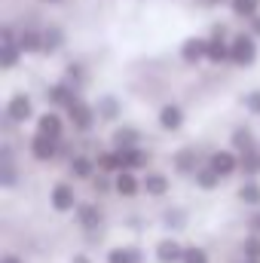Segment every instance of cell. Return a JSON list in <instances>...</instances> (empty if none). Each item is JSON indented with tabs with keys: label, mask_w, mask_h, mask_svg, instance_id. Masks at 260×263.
I'll use <instances>...</instances> for the list:
<instances>
[{
	"label": "cell",
	"mask_w": 260,
	"mask_h": 263,
	"mask_svg": "<svg viewBox=\"0 0 260 263\" xmlns=\"http://www.w3.org/2000/svg\"><path fill=\"white\" fill-rule=\"evenodd\" d=\"M248 263H260V260H248Z\"/></svg>",
	"instance_id": "40"
},
{
	"label": "cell",
	"mask_w": 260,
	"mask_h": 263,
	"mask_svg": "<svg viewBox=\"0 0 260 263\" xmlns=\"http://www.w3.org/2000/svg\"><path fill=\"white\" fill-rule=\"evenodd\" d=\"M62 43H65V34H62L59 28H49V31H43V52H55Z\"/></svg>",
	"instance_id": "25"
},
{
	"label": "cell",
	"mask_w": 260,
	"mask_h": 263,
	"mask_svg": "<svg viewBox=\"0 0 260 263\" xmlns=\"http://www.w3.org/2000/svg\"><path fill=\"white\" fill-rule=\"evenodd\" d=\"M254 227H257V230H260V217H257V223H254Z\"/></svg>",
	"instance_id": "39"
},
{
	"label": "cell",
	"mask_w": 260,
	"mask_h": 263,
	"mask_svg": "<svg viewBox=\"0 0 260 263\" xmlns=\"http://www.w3.org/2000/svg\"><path fill=\"white\" fill-rule=\"evenodd\" d=\"M6 117L12 123H25L31 117V98L28 95H12V101L6 104Z\"/></svg>",
	"instance_id": "6"
},
{
	"label": "cell",
	"mask_w": 260,
	"mask_h": 263,
	"mask_svg": "<svg viewBox=\"0 0 260 263\" xmlns=\"http://www.w3.org/2000/svg\"><path fill=\"white\" fill-rule=\"evenodd\" d=\"M230 62H236V65L248 67L257 62V46H254V40L248 37V34H239L233 43H230Z\"/></svg>",
	"instance_id": "1"
},
{
	"label": "cell",
	"mask_w": 260,
	"mask_h": 263,
	"mask_svg": "<svg viewBox=\"0 0 260 263\" xmlns=\"http://www.w3.org/2000/svg\"><path fill=\"white\" fill-rule=\"evenodd\" d=\"M73 205H77L73 187H70V184H59V187L52 190V208H55V211H70Z\"/></svg>",
	"instance_id": "8"
},
{
	"label": "cell",
	"mask_w": 260,
	"mask_h": 263,
	"mask_svg": "<svg viewBox=\"0 0 260 263\" xmlns=\"http://www.w3.org/2000/svg\"><path fill=\"white\" fill-rule=\"evenodd\" d=\"M181 123H184V110H181L178 104H165V107L159 110V126L165 132L181 129Z\"/></svg>",
	"instance_id": "9"
},
{
	"label": "cell",
	"mask_w": 260,
	"mask_h": 263,
	"mask_svg": "<svg viewBox=\"0 0 260 263\" xmlns=\"http://www.w3.org/2000/svg\"><path fill=\"white\" fill-rule=\"evenodd\" d=\"M25 49L12 40V43H3V67L9 70V67H15V62H18V55H22Z\"/></svg>",
	"instance_id": "29"
},
{
	"label": "cell",
	"mask_w": 260,
	"mask_h": 263,
	"mask_svg": "<svg viewBox=\"0 0 260 263\" xmlns=\"http://www.w3.org/2000/svg\"><path fill=\"white\" fill-rule=\"evenodd\" d=\"M233 147H236L239 153L254 150V135H251L248 129H236V132H233Z\"/></svg>",
	"instance_id": "24"
},
{
	"label": "cell",
	"mask_w": 260,
	"mask_h": 263,
	"mask_svg": "<svg viewBox=\"0 0 260 263\" xmlns=\"http://www.w3.org/2000/svg\"><path fill=\"white\" fill-rule=\"evenodd\" d=\"M156 260H159V263H178V260H184V248H181L175 239H162V242L156 245Z\"/></svg>",
	"instance_id": "7"
},
{
	"label": "cell",
	"mask_w": 260,
	"mask_h": 263,
	"mask_svg": "<svg viewBox=\"0 0 260 263\" xmlns=\"http://www.w3.org/2000/svg\"><path fill=\"white\" fill-rule=\"evenodd\" d=\"M257 3L260 0H230L233 12H236V15H245V18H254V15H257Z\"/></svg>",
	"instance_id": "26"
},
{
	"label": "cell",
	"mask_w": 260,
	"mask_h": 263,
	"mask_svg": "<svg viewBox=\"0 0 260 263\" xmlns=\"http://www.w3.org/2000/svg\"><path fill=\"white\" fill-rule=\"evenodd\" d=\"M70 172H73L77 178H92V175H95V165H92V159H89V156H73Z\"/></svg>",
	"instance_id": "23"
},
{
	"label": "cell",
	"mask_w": 260,
	"mask_h": 263,
	"mask_svg": "<svg viewBox=\"0 0 260 263\" xmlns=\"http://www.w3.org/2000/svg\"><path fill=\"white\" fill-rule=\"evenodd\" d=\"M107 263H141V251L138 248H114L107 254Z\"/></svg>",
	"instance_id": "20"
},
{
	"label": "cell",
	"mask_w": 260,
	"mask_h": 263,
	"mask_svg": "<svg viewBox=\"0 0 260 263\" xmlns=\"http://www.w3.org/2000/svg\"><path fill=\"white\" fill-rule=\"evenodd\" d=\"M208 165H211L220 178H227V175H233V172L239 168V156H236V153H230V150H217V153H211Z\"/></svg>",
	"instance_id": "4"
},
{
	"label": "cell",
	"mask_w": 260,
	"mask_h": 263,
	"mask_svg": "<svg viewBox=\"0 0 260 263\" xmlns=\"http://www.w3.org/2000/svg\"><path fill=\"white\" fill-rule=\"evenodd\" d=\"M193 175H196V184H199L202 190H214V187H217V181H220V175H217L211 165H208V168H196Z\"/></svg>",
	"instance_id": "21"
},
{
	"label": "cell",
	"mask_w": 260,
	"mask_h": 263,
	"mask_svg": "<svg viewBox=\"0 0 260 263\" xmlns=\"http://www.w3.org/2000/svg\"><path fill=\"white\" fill-rule=\"evenodd\" d=\"M117 114H120V101L117 98H101V104H98V117H104V120H117Z\"/></svg>",
	"instance_id": "30"
},
{
	"label": "cell",
	"mask_w": 260,
	"mask_h": 263,
	"mask_svg": "<svg viewBox=\"0 0 260 263\" xmlns=\"http://www.w3.org/2000/svg\"><path fill=\"white\" fill-rule=\"evenodd\" d=\"M55 150H59V138L43 135V132H37V135H34V141H31V153H34V159L46 162V159H52V156H55Z\"/></svg>",
	"instance_id": "3"
},
{
	"label": "cell",
	"mask_w": 260,
	"mask_h": 263,
	"mask_svg": "<svg viewBox=\"0 0 260 263\" xmlns=\"http://www.w3.org/2000/svg\"><path fill=\"white\" fill-rule=\"evenodd\" d=\"M67 114H70V123H73L80 132H89L92 129V123H95L92 107H89L86 101H80V98H73V101L67 104Z\"/></svg>",
	"instance_id": "2"
},
{
	"label": "cell",
	"mask_w": 260,
	"mask_h": 263,
	"mask_svg": "<svg viewBox=\"0 0 260 263\" xmlns=\"http://www.w3.org/2000/svg\"><path fill=\"white\" fill-rule=\"evenodd\" d=\"M138 138H141L138 129H117L114 132V144H117V147H135Z\"/></svg>",
	"instance_id": "28"
},
{
	"label": "cell",
	"mask_w": 260,
	"mask_h": 263,
	"mask_svg": "<svg viewBox=\"0 0 260 263\" xmlns=\"http://www.w3.org/2000/svg\"><path fill=\"white\" fill-rule=\"evenodd\" d=\"M0 263H22V260H18L15 254H6V257H3V260H0Z\"/></svg>",
	"instance_id": "37"
},
{
	"label": "cell",
	"mask_w": 260,
	"mask_h": 263,
	"mask_svg": "<svg viewBox=\"0 0 260 263\" xmlns=\"http://www.w3.org/2000/svg\"><path fill=\"white\" fill-rule=\"evenodd\" d=\"M239 199H242L245 205H260V184L245 181V184H242V190H239Z\"/></svg>",
	"instance_id": "27"
},
{
	"label": "cell",
	"mask_w": 260,
	"mask_h": 263,
	"mask_svg": "<svg viewBox=\"0 0 260 263\" xmlns=\"http://www.w3.org/2000/svg\"><path fill=\"white\" fill-rule=\"evenodd\" d=\"M62 129H65V123H62V117H59V114H43V117L37 120V132H43V135L62 138Z\"/></svg>",
	"instance_id": "14"
},
{
	"label": "cell",
	"mask_w": 260,
	"mask_h": 263,
	"mask_svg": "<svg viewBox=\"0 0 260 263\" xmlns=\"http://www.w3.org/2000/svg\"><path fill=\"white\" fill-rule=\"evenodd\" d=\"M49 101L59 104V107H67L73 101V83H59L52 92H49Z\"/></svg>",
	"instance_id": "18"
},
{
	"label": "cell",
	"mask_w": 260,
	"mask_h": 263,
	"mask_svg": "<svg viewBox=\"0 0 260 263\" xmlns=\"http://www.w3.org/2000/svg\"><path fill=\"white\" fill-rule=\"evenodd\" d=\"M18 46H22L25 52H43V34H37V31H22Z\"/></svg>",
	"instance_id": "19"
},
{
	"label": "cell",
	"mask_w": 260,
	"mask_h": 263,
	"mask_svg": "<svg viewBox=\"0 0 260 263\" xmlns=\"http://www.w3.org/2000/svg\"><path fill=\"white\" fill-rule=\"evenodd\" d=\"M239 168H242L248 178L260 175V153H257V150H245V153L239 156Z\"/></svg>",
	"instance_id": "17"
},
{
	"label": "cell",
	"mask_w": 260,
	"mask_h": 263,
	"mask_svg": "<svg viewBox=\"0 0 260 263\" xmlns=\"http://www.w3.org/2000/svg\"><path fill=\"white\" fill-rule=\"evenodd\" d=\"M184 263H208V257H205L202 248H187L184 251Z\"/></svg>",
	"instance_id": "32"
},
{
	"label": "cell",
	"mask_w": 260,
	"mask_h": 263,
	"mask_svg": "<svg viewBox=\"0 0 260 263\" xmlns=\"http://www.w3.org/2000/svg\"><path fill=\"white\" fill-rule=\"evenodd\" d=\"M114 187H117V193H120V196H135L144 184L132 175V168H120V175H117V184H114Z\"/></svg>",
	"instance_id": "10"
},
{
	"label": "cell",
	"mask_w": 260,
	"mask_h": 263,
	"mask_svg": "<svg viewBox=\"0 0 260 263\" xmlns=\"http://www.w3.org/2000/svg\"><path fill=\"white\" fill-rule=\"evenodd\" d=\"M67 77L80 80V77H83V67H80V65H70V67H67Z\"/></svg>",
	"instance_id": "35"
},
{
	"label": "cell",
	"mask_w": 260,
	"mask_h": 263,
	"mask_svg": "<svg viewBox=\"0 0 260 263\" xmlns=\"http://www.w3.org/2000/svg\"><path fill=\"white\" fill-rule=\"evenodd\" d=\"M120 150H123V165L126 168H144L150 162V156L144 150H138V144L135 147H120Z\"/></svg>",
	"instance_id": "15"
},
{
	"label": "cell",
	"mask_w": 260,
	"mask_h": 263,
	"mask_svg": "<svg viewBox=\"0 0 260 263\" xmlns=\"http://www.w3.org/2000/svg\"><path fill=\"white\" fill-rule=\"evenodd\" d=\"M73 263H89L86 257H73Z\"/></svg>",
	"instance_id": "38"
},
{
	"label": "cell",
	"mask_w": 260,
	"mask_h": 263,
	"mask_svg": "<svg viewBox=\"0 0 260 263\" xmlns=\"http://www.w3.org/2000/svg\"><path fill=\"white\" fill-rule=\"evenodd\" d=\"M98 165H101L104 172H117V168H126V165H123V150L117 147L114 153H101V156H98Z\"/></svg>",
	"instance_id": "22"
},
{
	"label": "cell",
	"mask_w": 260,
	"mask_h": 263,
	"mask_svg": "<svg viewBox=\"0 0 260 263\" xmlns=\"http://www.w3.org/2000/svg\"><path fill=\"white\" fill-rule=\"evenodd\" d=\"M245 257L248 260H260V236L245 239Z\"/></svg>",
	"instance_id": "31"
},
{
	"label": "cell",
	"mask_w": 260,
	"mask_h": 263,
	"mask_svg": "<svg viewBox=\"0 0 260 263\" xmlns=\"http://www.w3.org/2000/svg\"><path fill=\"white\" fill-rule=\"evenodd\" d=\"M141 184H144L147 196H165V193H169V178H165V175H159V172H150Z\"/></svg>",
	"instance_id": "12"
},
{
	"label": "cell",
	"mask_w": 260,
	"mask_h": 263,
	"mask_svg": "<svg viewBox=\"0 0 260 263\" xmlns=\"http://www.w3.org/2000/svg\"><path fill=\"white\" fill-rule=\"evenodd\" d=\"M181 59H184L187 65H196V62L208 59V40H199V37L184 40V46H181Z\"/></svg>",
	"instance_id": "5"
},
{
	"label": "cell",
	"mask_w": 260,
	"mask_h": 263,
	"mask_svg": "<svg viewBox=\"0 0 260 263\" xmlns=\"http://www.w3.org/2000/svg\"><path fill=\"white\" fill-rule=\"evenodd\" d=\"M77 220H80L86 230L98 227V223H101V211H98V205H92V202H83V205H77Z\"/></svg>",
	"instance_id": "13"
},
{
	"label": "cell",
	"mask_w": 260,
	"mask_h": 263,
	"mask_svg": "<svg viewBox=\"0 0 260 263\" xmlns=\"http://www.w3.org/2000/svg\"><path fill=\"white\" fill-rule=\"evenodd\" d=\"M208 62L220 65V62H230V46L224 43V34H214L208 40Z\"/></svg>",
	"instance_id": "11"
},
{
	"label": "cell",
	"mask_w": 260,
	"mask_h": 263,
	"mask_svg": "<svg viewBox=\"0 0 260 263\" xmlns=\"http://www.w3.org/2000/svg\"><path fill=\"white\" fill-rule=\"evenodd\" d=\"M245 107L260 117V92H248V95H245Z\"/></svg>",
	"instance_id": "33"
},
{
	"label": "cell",
	"mask_w": 260,
	"mask_h": 263,
	"mask_svg": "<svg viewBox=\"0 0 260 263\" xmlns=\"http://www.w3.org/2000/svg\"><path fill=\"white\" fill-rule=\"evenodd\" d=\"M49 3H55V0H49Z\"/></svg>",
	"instance_id": "41"
},
{
	"label": "cell",
	"mask_w": 260,
	"mask_h": 263,
	"mask_svg": "<svg viewBox=\"0 0 260 263\" xmlns=\"http://www.w3.org/2000/svg\"><path fill=\"white\" fill-rule=\"evenodd\" d=\"M251 34H257V37H260V15L251 18Z\"/></svg>",
	"instance_id": "36"
},
{
	"label": "cell",
	"mask_w": 260,
	"mask_h": 263,
	"mask_svg": "<svg viewBox=\"0 0 260 263\" xmlns=\"http://www.w3.org/2000/svg\"><path fill=\"white\" fill-rule=\"evenodd\" d=\"M175 168H178L181 175H190V172H196V150H190V147L178 150V156H175Z\"/></svg>",
	"instance_id": "16"
},
{
	"label": "cell",
	"mask_w": 260,
	"mask_h": 263,
	"mask_svg": "<svg viewBox=\"0 0 260 263\" xmlns=\"http://www.w3.org/2000/svg\"><path fill=\"white\" fill-rule=\"evenodd\" d=\"M165 223L172 227V223H184V214L181 211H165Z\"/></svg>",
	"instance_id": "34"
}]
</instances>
